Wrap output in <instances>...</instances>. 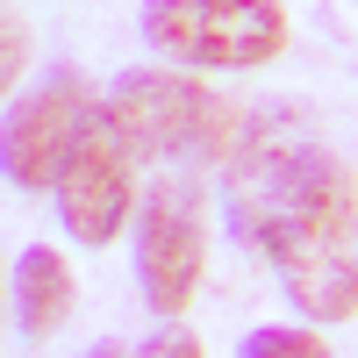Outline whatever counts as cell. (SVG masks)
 <instances>
[{
  "instance_id": "1",
  "label": "cell",
  "mask_w": 358,
  "mask_h": 358,
  "mask_svg": "<svg viewBox=\"0 0 358 358\" xmlns=\"http://www.w3.org/2000/svg\"><path fill=\"white\" fill-rule=\"evenodd\" d=\"M229 222L273 258L280 294L315 330L358 315V172L308 136L294 101L244 115L229 158Z\"/></svg>"
},
{
  "instance_id": "2",
  "label": "cell",
  "mask_w": 358,
  "mask_h": 358,
  "mask_svg": "<svg viewBox=\"0 0 358 358\" xmlns=\"http://www.w3.org/2000/svg\"><path fill=\"white\" fill-rule=\"evenodd\" d=\"M101 108L143 165H229L244 136V108L194 72H122Z\"/></svg>"
},
{
  "instance_id": "4",
  "label": "cell",
  "mask_w": 358,
  "mask_h": 358,
  "mask_svg": "<svg viewBox=\"0 0 358 358\" xmlns=\"http://www.w3.org/2000/svg\"><path fill=\"white\" fill-rule=\"evenodd\" d=\"M208 280V201L201 179L165 172L143 187L136 208V287L158 315H187Z\"/></svg>"
},
{
  "instance_id": "8",
  "label": "cell",
  "mask_w": 358,
  "mask_h": 358,
  "mask_svg": "<svg viewBox=\"0 0 358 358\" xmlns=\"http://www.w3.org/2000/svg\"><path fill=\"white\" fill-rule=\"evenodd\" d=\"M236 358H337V351L322 344V330H308V322H265V330L244 337Z\"/></svg>"
},
{
  "instance_id": "3",
  "label": "cell",
  "mask_w": 358,
  "mask_h": 358,
  "mask_svg": "<svg viewBox=\"0 0 358 358\" xmlns=\"http://www.w3.org/2000/svg\"><path fill=\"white\" fill-rule=\"evenodd\" d=\"M143 43L187 72H258L287 50L280 0H143Z\"/></svg>"
},
{
  "instance_id": "9",
  "label": "cell",
  "mask_w": 358,
  "mask_h": 358,
  "mask_svg": "<svg viewBox=\"0 0 358 358\" xmlns=\"http://www.w3.org/2000/svg\"><path fill=\"white\" fill-rule=\"evenodd\" d=\"M136 358H208V351H201V337H194V330H158Z\"/></svg>"
},
{
  "instance_id": "6",
  "label": "cell",
  "mask_w": 358,
  "mask_h": 358,
  "mask_svg": "<svg viewBox=\"0 0 358 358\" xmlns=\"http://www.w3.org/2000/svg\"><path fill=\"white\" fill-rule=\"evenodd\" d=\"M94 115V94H86L79 72H50L43 86L8 101V129H0V165H8L15 194H57V172H65L79 122Z\"/></svg>"
},
{
  "instance_id": "7",
  "label": "cell",
  "mask_w": 358,
  "mask_h": 358,
  "mask_svg": "<svg viewBox=\"0 0 358 358\" xmlns=\"http://www.w3.org/2000/svg\"><path fill=\"white\" fill-rule=\"evenodd\" d=\"M72 301H79V280H72V265L65 251H50V244H29L15 258V330L29 344H43L57 337L72 322Z\"/></svg>"
},
{
  "instance_id": "10",
  "label": "cell",
  "mask_w": 358,
  "mask_h": 358,
  "mask_svg": "<svg viewBox=\"0 0 358 358\" xmlns=\"http://www.w3.org/2000/svg\"><path fill=\"white\" fill-rule=\"evenodd\" d=\"M22 65H29V36H22V15H8V86H22Z\"/></svg>"
},
{
  "instance_id": "5",
  "label": "cell",
  "mask_w": 358,
  "mask_h": 358,
  "mask_svg": "<svg viewBox=\"0 0 358 358\" xmlns=\"http://www.w3.org/2000/svg\"><path fill=\"white\" fill-rule=\"evenodd\" d=\"M136 151H129V136L115 129V115L94 101V115L79 122V143H72V158H65V172H57V222H65V236L72 244H86V251H101V244H115L129 222H136Z\"/></svg>"
},
{
  "instance_id": "11",
  "label": "cell",
  "mask_w": 358,
  "mask_h": 358,
  "mask_svg": "<svg viewBox=\"0 0 358 358\" xmlns=\"http://www.w3.org/2000/svg\"><path fill=\"white\" fill-rule=\"evenodd\" d=\"M86 358H136V351H122V344H115V337H101V344L86 351Z\"/></svg>"
}]
</instances>
